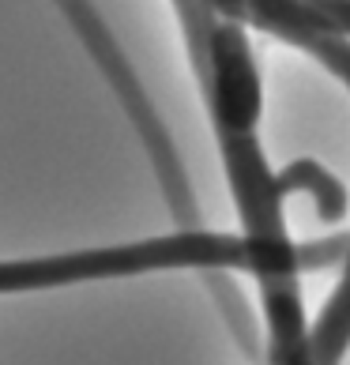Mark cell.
<instances>
[{"mask_svg": "<svg viewBox=\"0 0 350 365\" xmlns=\"http://www.w3.org/2000/svg\"><path fill=\"white\" fill-rule=\"evenodd\" d=\"M173 267H196L204 272H252V245L249 237L211 234V230H177L170 237L132 241L113 249H83L64 256H42V260H4L0 264V294L11 290H38V287H64V282L87 279H120V275H147V272H173Z\"/></svg>", "mask_w": 350, "mask_h": 365, "instance_id": "obj_1", "label": "cell"}, {"mask_svg": "<svg viewBox=\"0 0 350 365\" xmlns=\"http://www.w3.org/2000/svg\"><path fill=\"white\" fill-rule=\"evenodd\" d=\"M53 4H57L61 16L68 19V26L76 31L79 42H83L98 76L105 79V87L113 91L117 106L125 110L132 132L140 136L147 158H151L155 181L163 188V200L170 207V219L177 222V230H204V219H200V207H196V192H192V185H188V173H185V162L177 155V147L170 140V128L163 125L155 102L147 98L140 76L132 72L125 49L117 46V38H113L110 26H105V19L98 16V8H94L91 0H53Z\"/></svg>", "mask_w": 350, "mask_h": 365, "instance_id": "obj_2", "label": "cell"}, {"mask_svg": "<svg viewBox=\"0 0 350 365\" xmlns=\"http://www.w3.org/2000/svg\"><path fill=\"white\" fill-rule=\"evenodd\" d=\"M275 188H279L282 200L294 196V192L313 196V207L320 215V222H328V226L343 222L346 211H350V196H346L343 181L335 178L331 170L320 166L316 158H294L282 170H275Z\"/></svg>", "mask_w": 350, "mask_h": 365, "instance_id": "obj_3", "label": "cell"}, {"mask_svg": "<svg viewBox=\"0 0 350 365\" xmlns=\"http://www.w3.org/2000/svg\"><path fill=\"white\" fill-rule=\"evenodd\" d=\"M207 287H211V297L215 305H219V313L226 320V328H230V335L237 339L241 354H245L249 361L260 358V335H257V324H252V309L245 302V294L237 290V282L230 279V267H219V272H204Z\"/></svg>", "mask_w": 350, "mask_h": 365, "instance_id": "obj_4", "label": "cell"}, {"mask_svg": "<svg viewBox=\"0 0 350 365\" xmlns=\"http://www.w3.org/2000/svg\"><path fill=\"white\" fill-rule=\"evenodd\" d=\"M305 4H313V11L331 26V31L350 38V0H305Z\"/></svg>", "mask_w": 350, "mask_h": 365, "instance_id": "obj_5", "label": "cell"}]
</instances>
